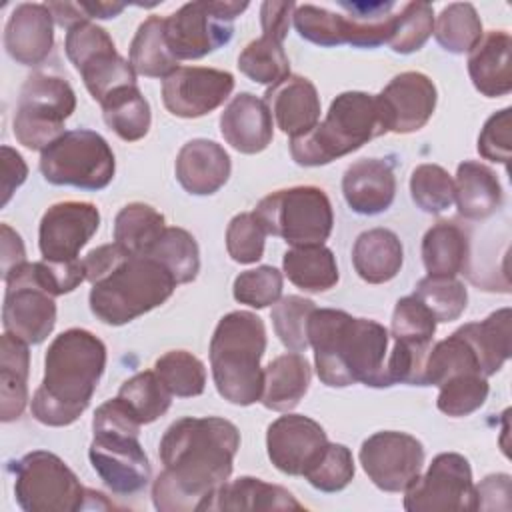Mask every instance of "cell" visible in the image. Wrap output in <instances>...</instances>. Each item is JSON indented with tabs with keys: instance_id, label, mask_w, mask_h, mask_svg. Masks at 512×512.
<instances>
[{
	"instance_id": "6da1fadb",
	"label": "cell",
	"mask_w": 512,
	"mask_h": 512,
	"mask_svg": "<svg viewBox=\"0 0 512 512\" xmlns=\"http://www.w3.org/2000/svg\"><path fill=\"white\" fill-rule=\"evenodd\" d=\"M240 448L238 428L218 416L180 418L160 440L164 470L152 484V502L160 512L204 510L216 490L228 482Z\"/></svg>"
},
{
	"instance_id": "7a4b0ae2",
	"label": "cell",
	"mask_w": 512,
	"mask_h": 512,
	"mask_svg": "<svg viewBox=\"0 0 512 512\" xmlns=\"http://www.w3.org/2000/svg\"><path fill=\"white\" fill-rule=\"evenodd\" d=\"M316 374L330 388L366 384L386 386L390 332L376 320L354 318L344 310L316 308L308 320Z\"/></svg>"
},
{
	"instance_id": "3957f363",
	"label": "cell",
	"mask_w": 512,
	"mask_h": 512,
	"mask_svg": "<svg viewBox=\"0 0 512 512\" xmlns=\"http://www.w3.org/2000/svg\"><path fill=\"white\" fill-rule=\"evenodd\" d=\"M106 368L104 342L84 328L58 334L44 356V378L30 410L46 426H68L88 408Z\"/></svg>"
},
{
	"instance_id": "277c9868",
	"label": "cell",
	"mask_w": 512,
	"mask_h": 512,
	"mask_svg": "<svg viewBox=\"0 0 512 512\" xmlns=\"http://www.w3.org/2000/svg\"><path fill=\"white\" fill-rule=\"evenodd\" d=\"M264 350L266 328L260 316L234 310L218 320L210 340V368L214 386L224 400L236 406H250L260 400Z\"/></svg>"
},
{
	"instance_id": "5b68a950",
	"label": "cell",
	"mask_w": 512,
	"mask_h": 512,
	"mask_svg": "<svg viewBox=\"0 0 512 512\" xmlns=\"http://www.w3.org/2000/svg\"><path fill=\"white\" fill-rule=\"evenodd\" d=\"M386 132L388 126L374 94L342 92L332 100L322 122L290 140V154L300 166H324Z\"/></svg>"
},
{
	"instance_id": "8992f818",
	"label": "cell",
	"mask_w": 512,
	"mask_h": 512,
	"mask_svg": "<svg viewBox=\"0 0 512 512\" xmlns=\"http://www.w3.org/2000/svg\"><path fill=\"white\" fill-rule=\"evenodd\" d=\"M176 288L172 274L150 256L128 254L110 274L92 284V314L110 326H122L164 304Z\"/></svg>"
},
{
	"instance_id": "52a82bcc",
	"label": "cell",
	"mask_w": 512,
	"mask_h": 512,
	"mask_svg": "<svg viewBox=\"0 0 512 512\" xmlns=\"http://www.w3.org/2000/svg\"><path fill=\"white\" fill-rule=\"evenodd\" d=\"M14 476V496L26 512H78L112 508L104 494L80 484L68 464L48 452L32 450L8 464Z\"/></svg>"
},
{
	"instance_id": "ba28073f",
	"label": "cell",
	"mask_w": 512,
	"mask_h": 512,
	"mask_svg": "<svg viewBox=\"0 0 512 512\" xmlns=\"http://www.w3.org/2000/svg\"><path fill=\"white\" fill-rule=\"evenodd\" d=\"M252 214L266 234L278 236L290 246L324 244L334 224L330 198L318 186L276 190L264 196Z\"/></svg>"
},
{
	"instance_id": "9c48e42d",
	"label": "cell",
	"mask_w": 512,
	"mask_h": 512,
	"mask_svg": "<svg viewBox=\"0 0 512 512\" xmlns=\"http://www.w3.org/2000/svg\"><path fill=\"white\" fill-rule=\"evenodd\" d=\"M40 172L46 182L82 190L106 188L116 172L110 144L94 130H68L40 154Z\"/></svg>"
},
{
	"instance_id": "30bf717a",
	"label": "cell",
	"mask_w": 512,
	"mask_h": 512,
	"mask_svg": "<svg viewBox=\"0 0 512 512\" xmlns=\"http://www.w3.org/2000/svg\"><path fill=\"white\" fill-rule=\"evenodd\" d=\"M76 110L72 86L54 74L26 78L14 114V136L28 150H44L64 134V122Z\"/></svg>"
},
{
	"instance_id": "8fae6325",
	"label": "cell",
	"mask_w": 512,
	"mask_h": 512,
	"mask_svg": "<svg viewBox=\"0 0 512 512\" xmlns=\"http://www.w3.org/2000/svg\"><path fill=\"white\" fill-rule=\"evenodd\" d=\"M248 2H188L164 18L168 48L176 60H198L228 44L234 18Z\"/></svg>"
},
{
	"instance_id": "7c38bea8",
	"label": "cell",
	"mask_w": 512,
	"mask_h": 512,
	"mask_svg": "<svg viewBox=\"0 0 512 512\" xmlns=\"http://www.w3.org/2000/svg\"><path fill=\"white\" fill-rule=\"evenodd\" d=\"M66 56L80 72L86 90L96 102H102L112 90L136 84V72L130 60L122 58L108 32L86 20L72 26L64 40Z\"/></svg>"
},
{
	"instance_id": "4fadbf2b",
	"label": "cell",
	"mask_w": 512,
	"mask_h": 512,
	"mask_svg": "<svg viewBox=\"0 0 512 512\" xmlns=\"http://www.w3.org/2000/svg\"><path fill=\"white\" fill-rule=\"evenodd\" d=\"M4 332L14 334L26 344L44 342L56 324L54 296L44 288L36 262H24L4 278Z\"/></svg>"
},
{
	"instance_id": "5bb4252c",
	"label": "cell",
	"mask_w": 512,
	"mask_h": 512,
	"mask_svg": "<svg viewBox=\"0 0 512 512\" xmlns=\"http://www.w3.org/2000/svg\"><path fill=\"white\" fill-rule=\"evenodd\" d=\"M408 512H470L476 510V486L470 462L458 452L434 456L424 476H418L406 490Z\"/></svg>"
},
{
	"instance_id": "9a60e30c",
	"label": "cell",
	"mask_w": 512,
	"mask_h": 512,
	"mask_svg": "<svg viewBox=\"0 0 512 512\" xmlns=\"http://www.w3.org/2000/svg\"><path fill=\"white\" fill-rule=\"evenodd\" d=\"M88 458L94 472L114 494L132 496L150 482L152 468L134 432L96 430Z\"/></svg>"
},
{
	"instance_id": "2e32d148",
	"label": "cell",
	"mask_w": 512,
	"mask_h": 512,
	"mask_svg": "<svg viewBox=\"0 0 512 512\" xmlns=\"http://www.w3.org/2000/svg\"><path fill=\"white\" fill-rule=\"evenodd\" d=\"M358 456L368 478L384 492H404L420 476L424 464L420 440L396 430L368 436Z\"/></svg>"
},
{
	"instance_id": "e0dca14e",
	"label": "cell",
	"mask_w": 512,
	"mask_h": 512,
	"mask_svg": "<svg viewBox=\"0 0 512 512\" xmlns=\"http://www.w3.org/2000/svg\"><path fill=\"white\" fill-rule=\"evenodd\" d=\"M296 32L318 46H340L352 44L358 48H376L388 44L396 14H390L378 22H360L348 14H336L314 4H302L294 8L292 14Z\"/></svg>"
},
{
	"instance_id": "ac0fdd59",
	"label": "cell",
	"mask_w": 512,
	"mask_h": 512,
	"mask_svg": "<svg viewBox=\"0 0 512 512\" xmlns=\"http://www.w3.org/2000/svg\"><path fill=\"white\" fill-rule=\"evenodd\" d=\"M234 90V76L204 66H178L162 80V102L178 118H200L222 106Z\"/></svg>"
},
{
	"instance_id": "d6986e66",
	"label": "cell",
	"mask_w": 512,
	"mask_h": 512,
	"mask_svg": "<svg viewBox=\"0 0 512 512\" xmlns=\"http://www.w3.org/2000/svg\"><path fill=\"white\" fill-rule=\"evenodd\" d=\"M100 212L90 202H58L52 204L38 228V246L42 260L70 262L78 260L80 250L96 234Z\"/></svg>"
},
{
	"instance_id": "ffe728a7",
	"label": "cell",
	"mask_w": 512,
	"mask_h": 512,
	"mask_svg": "<svg viewBox=\"0 0 512 512\" xmlns=\"http://www.w3.org/2000/svg\"><path fill=\"white\" fill-rule=\"evenodd\" d=\"M328 444L324 428L304 416L286 414L276 418L266 432V450L270 462L284 474L304 476L320 458Z\"/></svg>"
},
{
	"instance_id": "44dd1931",
	"label": "cell",
	"mask_w": 512,
	"mask_h": 512,
	"mask_svg": "<svg viewBox=\"0 0 512 512\" xmlns=\"http://www.w3.org/2000/svg\"><path fill=\"white\" fill-rule=\"evenodd\" d=\"M376 98L388 132L410 134L424 128L432 118L438 94L426 74L410 70L394 76Z\"/></svg>"
},
{
	"instance_id": "7402d4cb",
	"label": "cell",
	"mask_w": 512,
	"mask_h": 512,
	"mask_svg": "<svg viewBox=\"0 0 512 512\" xmlns=\"http://www.w3.org/2000/svg\"><path fill=\"white\" fill-rule=\"evenodd\" d=\"M4 46L22 66L44 62L54 46V18L46 4H18L6 22Z\"/></svg>"
},
{
	"instance_id": "603a6c76",
	"label": "cell",
	"mask_w": 512,
	"mask_h": 512,
	"mask_svg": "<svg viewBox=\"0 0 512 512\" xmlns=\"http://www.w3.org/2000/svg\"><path fill=\"white\" fill-rule=\"evenodd\" d=\"M264 102L274 116L278 128L290 138L304 136L320 120V96L316 86L298 74H290L282 82L270 86Z\"/></svg>"
},
{
	"instance_id": "cb8c5ba5",
	"label": "cell",
	"mask_w": 512,
	"mask_h": 512,
	"mask_svg": "<svg viewBox=\"0 0 512 512\" xmlns=\"http://www.w3.org/2000/svg\"><path fill=\"white\" fill-rule=\"evenodd\" d=\"M342 194L356 214L374 216L388 210L396 196L392 164L382 158L356 160L342 176Z\"/></svg>"
},
{
	"instance_id": "d4e9b609",
	"label": "cell",
	"mask_w": 512,
	"mask_h": 512,
	"mask_svg": "<svg viewBox=\"0 0 512 512\" xmlns=\"http://www.w3.org/2000/svg\"><path fill=\"white\" fill-rule=\"evenodd\" d=\"M176 180L194 196L218 192L230 178L232 162L228 152L214 140L194 138L176 156Z\"/></svg>"
},
{
	"instance_id": "484cf974",
	"label": "cell",
	"mask_w": 512,
	"mask_h": 512,
	"mask_svg": "<svg viewBox=\"0 0 512 512\" xmlns=\"http://www.w3.org/2000/svg\"><path fill=\"white\" fill-rule=\"evenodd\" d=\"M220 132L234 150L258 154L272 142V114L262 98L240 92L220 114Z\"/></svg>"
},
{
	"instance_id": "4316f807",
	"label": "cell",
	"mask_w": 512,
	"mask_h": 512,
	"mask_svg": "<svg viewBox=\"0 0 512 512\" xmlns=\"http://www.w3.org/2000/svg\"><path fill=\"white\" fill-rule=\"evenodd\" d=\"M510 48L512 38L506 30H490L468 52V74L482 96L498 98L512 90Z\"/></svg>"
},
{
	"instance_id": "83f0119b",
	"label": "cell",
	"mask_w": 512,
	"mask_h": 512,
	"mask_svg": "<svg viewBox=\"0 0 512 512\" xmlns=\"http://www.w3.org/2000/svg\"><path fill=\"white\" fill-rule=\"evenodd\" d=\"M312 370L300 352L276 356L264 368V388L260 402L274 412H290L308 392Z\"/></svg>"
},
{
	"instance_id": "f1b7e54d",
	"label": "cell",
	"mask_w": 512,
	"mask_h": 512,
	"mask_svg": "<svg viewBox=\"0 0 512 512\" xmlns=\"http://www.w3.org/2000/svg\"><path fill=\"white\" fill-rule=\"evenodd\" d=\"M204 510H304V506L278 484L240 476L222 484Z\"/></svg>"
},
{
	"instance_id": "f546056e",
	"label": "cell",
	"mask_w": 512,
	"mask_h": 512,
	"mask_svg": "<svg viewBox=\"0 0 512 512\" xmlns=\"http://www.w3.org/2000/svg\"><path fill=\"white\" fill-rule=\"evenodd\" d=\"M502 186L492 168L476 160L458 164L454 178V202L460 216L484 220L502 206Z\"/></svg>"
},
{
	"instance_id": "4dcf8cb0",
	"label": "cell",
	"mask_w": 512,
	"mask_h": 512,
	"mask_svg": "<svg viewBox=\"0 0 512 512\" xmlns=\"http://www.w3.org/2000/svg\"><path fill=\"white\" fill-rule=\"evenodd\" d=\"M404 262L400 238L388 228H372L362 232L352 248V264L358 276L368 284H384L392 280Z\"/></svg>"
},
{
	"instance_id": "1f68e13d",
	"label": "cell",
	"mask_w": 512,
	"mask_h": 512,
	"mask_svg": "<svg viewBox=\"0 0 512 512\" xmlns=\"http://www.w3.org/2000/svg\"><path fill=\"white\" fill-rule=\"evenodd\" d=\"M24 340L10 332L0 338V420H18L28 404L30 352Z\"/></svg>"
},
{
	"instance_id": "d6a6232c",
	"label": "cell",
	"mask_w": 512,
	"mask_h": 512,
	"mask_svg": "<svg viewBox=\"0 0 512 512\" xmlns=\"http://www.w3.org/2000/svg\"><path fill=\"white\" fill-rule=\"evenodd\" d=\"M512 312L510 308H500L480 322H468L458 328V332L468 340L478 356L480 370L488 378L496 374L512 352Z\"/></svg>"
},
{
	"instance_id": "836d02e7",
	"label": "cell",
	"mask_w": 512,
	"mask_h": 512,
	"mask_svg": "<svg viewBox=\"0 0 512 512\" xmlns=\"http://www.w3.org/2000/svg\"><path fill=\"white\" fill-rule=\"evenodd\" d=\"M470 260V240L456 222L440 220L422 238V262L428 276H456Z\"/></svg>"
},
{
	"instance_id": "e575fe53",
	"label": "cell",
	"mask_w": 512,
	"mask_h": 512,
	"mask_svg": "<svg viewBox=\"0 0 512 512\" xmlns=\"http://www.w3.org/2000/svg\"><path fill=\"white\" fill-rule=\"evenodd\" d=\"M286 278L304 292H326L338 282L334 252L324 244L292 246L282 256Z\"/></svg>"
},
{
	"instance_id": "d590c367",
	"label": "cell",
	"mask_w": 512,
	"mask_h": 512,
	"mask_svg": "<svg viewBox=\"0 0 512 512\" xmlns=\"http://www.w3.org/2000/svg\"><path fill=\"white\" fill-rule=\"evenodd\" d=\"M104 122L114 134L126 142L144 138L152 124V112L148 100L142 96L138 84L120 86L112 90L102 102Z\"/></svg>"
},
{
	"instance_id": "8d00e7d4",
	"label": "cell",
	"mask_w": 512,
	"mask_h": 512,
	"mask_svg": "<svg viewBox=\"0 0 512 512\" xmlns=\"http://www.w3.org/2000/svg\"><path fill=\"white\" fill-rule=\"evenodd\" d=\"M164 230V216L144 202L126 204L114 218V242L132 256H146Z\"/></svg>"
},
{
	"instance_id": "74e56055",
	"label": "cell",
	"mask_w": 512,
	"mask_h": 512,
	"mask_svg": "<svg viewBox=\"0 0 512 512\" xmlns=\"http://www.w3.org/2000/svg\"><path fill=\"white\" fill-rule=\"evenodd\" d=\"M130 64L136 74L148 78H166L178 68L166 42L164 18L150 16L138 26L130 42Z\"/></svg>"
},
{
	"instance_id": "f35d334b",
	"label": "cell",
	"mask_w": 512,
	"mask_h": 512,
	"mask_svg": "<svg viewBox=\"0 0 512 512\" xmlns=\"http://www.w3.org/2000/svg\"><path fill=\"white\" fill-rule=\"evenodd\" d=\"M478 372L480 362L468 340L454 330L448 338L430 346L426 362H424V386H440L452 376Z\"/></svg>"
},
{
	"instance_id": "ab89813d",
	"label": "cell",
	"mask_w": 512,
	"mask_h": 512,
	"mask_svg": "<svg viewBox=\"0 0 512 512\" xmlns=\"http://www.w3.org/2000/svg\"><path fill=\"white\" fill-rule=\"evenodd\" d=\"M146 256L160 262L172 274L176 284L192 282L200 270L198 244L184 228H166Z\"/></svg>"
},
{
	"instance_id": "60d3db41",
	"label": "cell",
	"mask_w": 512,
	"mask_h": 512,
	"mask_svg": "<svg viewBox=\"0 0 512 512\" xmlns=\"http://www.w3.org/2000/svg\"><path fill=\"white\" fill-rule=\"evenodd\" d=\"M118 398L128 406L140 424H150L164 416L172 404L170 390L162 384L154 370H144L128 378L120 390Z\"/></svg>"
},
{
	"instance_id": "b9f144b4",
	"label": "cell",
	"mask_w": 512,
	"mask_h": 512,
	"mask_svg": "<svg viewBox=\"0 0 512 512\" xmlns=\"http://www.w3.org/2000/svg\"><path fill=\"white\" fill-rule=\"evenodd\" d=\"M432 32L444 50L464 54L482 38V22L472 4L454 2L440 12Z\"/></svg>"
},
{
	"instance_id": "7bdbcfd3",
	"label": "cell",
	"mask_w": 512,
	"mask_h": 512,
	"mask_svg": "<svg viewBox=\"0 0 512 512\" xmlns=\"http://www.w3.org/2000/svg\"><path fill=\"white\" fill-rule=\"evenodd\" d=\"M238 70L256 84L274 86L290 76V60L282 42L260 36L240 52Z\"/></svg>"
},
{
	"instance_id": "ee69618b",
	"label": "cell",
	"mask_w": 512,
	"mask_h": 512,
	"mask_svg": "<svg viewBox=\"0 0 512 512\" xmlns=\"http://www.w3.org/2000/svg\"><path fill=\"white\" fill-rule=\"evenodd\" d=\"M436 318L432 312L412 294L396 302L390 322V336L394 342L416 348L430 350L436 332Z\"/></svg>"
},
{
	"instance_id": "f6af8a7d",
	"label": "cell",
	"mask_w": 512,
	"mask_h": 512,
	"mask_svg": "<svg viewBox=\"0 0 512 512\" xmlns=\"http://www.w3.org/2000/svg\"><path fill=\"white\" fill-rule=\"evenodd\" d=\"M154 372L172 396L192 398L206 388V368L200 358L186 350H170L154 362Z\"/></svg>"
},
{
	"instance_id": "bcb514c9",
	"label": "cell",
	"mask_w": 512,
	"mask_h": 512,
	"mask_svg": "<svg viewBox=\"0 0 512 512\" xmlns=\"http://www.w3.org/2000/svg\"><path fill=\"white\" fill-rule=\"evenodd\" d=\"M414 296L432 312L436 322L460 318L468 304L466 286L454 276H426L416 284Z\"/></svg>"
},
{
	"instance_id": "7dc6e473",
	"label": "cell",
	"mask_w": 512,
	"mask_h": 512,
	"mask_svg": "<svg viewBox=\"0 0 512 512\" xmlns=\"http://www.w3.org/2000/svg\"><path fill=\"white\" fill-rule=\"evenodd\" d=\"M314 310L316 304L310 298H302L296 294L284 296L272 306L270 318L274 332L288 350L304 352L310 346L308 320Z\"/></svg>"
},
{
	"instance_id": "c3c4849f",
	"label": "cell",
	"mask_w": 512,
	"mask_h": 512,
	"mask_svg": "<svg viewBox=\"0 0 512 512\" xmlns=\"http://www.w3.org/2000/svg\"><path fill=\"white\" fill-rule=\"evenodd\" d=\"M490 386L484 374L468 372L448 378L440 384L436 406L452 418H462L476 412L488 398Z\"/></svg>"
},
{
	"instance_id": "681fc988",
	"label": "cell",
	"mask_w": 512,
	"mask_h": 512,
	"mask_svg": "<svg viewBox=\"0 0 512 512\" xmlns=\"http://www.w3.org/2000/svg\"><path fill=\"white\" fill-rule=\"evenodd\" d=\"M410 196L420 210L440 214L454 204V178L438 164H420L410 176Z\"/></svg>"
},
{
	"instance_id": "f907efd6",
	"label": "cell",
	"mask_w": 512,
	"mask_h": 512,
	"mask_svg": "<svg viewBox=\"0 0 512 512\" xmlns=\"http://www.w3.org/2000/svg\"><path fill=\"white\" fill-rule=\"evenodd\" d=\"M434 30V10L428 2H408L396 14L394 32L388 40L398 54H412L420 50Z\"/></svg>"
},
{
	"instance_id": "816d5d0a",
	"label": "cell",
	"mask_w": 512,
	"mask_h": 512,
	"mask_svg": "<svg viewBox=\"0 0 512 512\" xmlns=\"http://www.w3.org/2000/svg\"><path fill=\"white\" fill-rule=\"evenodd\" d=\"M354 470L350 448L328 442L320 458L306 470L304 478L320 492H340L352 482Z\"/></svg>"
},
{
	"instance_id": "f5cc1de1",
	"label": "cell",
	"mask_w": 512,
	"mask_h": 512,
	"mask_svg": "<svg viewBox=\"0 0 512 512\" xmlns=\"http://www.w3.org/2000/svg\"><path fill=\"white\" fill-rule=\"evenodd\" d=\"M232 294L240 304L252 308H266L282 296V272L274 266H258L240 272L234 280Z\"/></svg>"
},
{
	"instance_id": "db71d44e",
	"label": "cell",
	"mask_w": 512,
	"mask_h": 512,
	"mask_svg": "<svg viewBox=\"0 0 512 512\" xmlns=\"http://www.w3.org/2000/svg\"><path fill=\"white\" fill-rule=\"evenodd\" d=\"M266 232L252 212L236 214L226 228V250L234 262L254 264L264 254Z\"/></svg>"
},
{
	"instance_id": "11a10c76",
	"label": "cell",
	"mask_w": 512,
	"mask_h": 512,
	"mask_svg": "<svg viewBox=\"0 0 512 512\" xmlns=\"http://www.w3.org/2000/svg\"><path fill=\"white\" fill-rule=\"evenodd\" d=\"M512 108H502L492 114L478 136V154L490 162L508 164L510 160V126Z\"/></svg>"
},
{
	"instance_id": "9f6ffc18",
	"label": "cell",
	"mask_w": 512,
	"mask_h": 512,
	"mask_svg": "<svg viewBox=\"0 0 512 512\" xmlns=\"http://www.w3.org/2000/svg\"><path fill=\"white\" fill-rule=\"evenodd\" d=\"M128 256V252H124L116 242L112 244H102L94 250H90L84 258H82V266L86 272V280L90 284H96L98 280H102L106 274H110L124 258Z\"/></svg>"
},
{
	"instance_id": "6f0895ef",
	"label": "cell",
	"mask_w": 512,
	"mask_h": 512,
	"mask_svg": "<svg viewBox=\"0 0 512 512\" xmlns=\"http://www.w3.org/2000/svg\"><path fill=\"white\" fill-rule=\"evenodd\" d=\"M510 508V476L490 474L476 486V510Z\"/></svg>"
},
{
	"instance_id": "680465c9",
	"label": "cell",
	"mask_w": 512,
	"mask_h": 512,
	"mask_svg": "<svg viewBox=\"0 0 512 512\" xmlns=\"http://www.w3.org/2000/svg\"><path fill=\"white\" fill-rule=\"evenodd\" d=\"M296 4L294 2H276V0H266L260 6V22H262V36L274 38L278 42H284L288 28H290V18L294 14Z\"/></svg>"
},
{
	"instance_id": "91938a15",
	"label": "cell",
	"mask_w": 512,
	"mask_h": 512,
	"mask_svg": "<svg viewBox=\"0 0 512 512\" xmlns=\"http://www.w3.org/2000/svg\"><path fill=\"white\" fill-rule=\"evenodd\" d=\"M0 164H2V178H0L2 198H0V204L6 206L8 200L12 198L14 190L24 184V180L28 176V166H26L24 158L10 146L0 148Z\"/></svg>"
},
{
	"instance_id": "94428289",
	"label": "cell",
	"mask_w": 512,
	"mask_h": 512,
	"mask_svg": "<svg viewBox=\"0 0 512 512\" xmlns=\"http://www.w3.org/2000/svg\"><path fill=\"white\" fill-rule=\"evenodd\" d=\"M0 250H2V278H6L10 270L26 262L24 242L20 234L14 232L8 224H0Z\"/></svg>"
},
{
	"instance_id": "6125c7cd",
	"label": "cell",
	"mask_w": 512,
	"mask_h": 512,
	"mask_svg": "<svg viewBox=\"0 0 512 512\" xmlns=\"http://www.w3.org/2000/svg\"><path fill=\"white\" fill-rule=\"evenodd\" d=\"M46 8L50 10L54 22L68 30L80 22L90 20L88 14L82 10L80 2H46Z\"/></svg>"
},
{
	"instance_id": "be15d7a7",
	"label": "cell",
	"mask_w": 512,
	"mask_h": 512,
	"mask_svg": "<svg viewBox=\"0 0 512 512\" xmlns=\"http://www.w3.org/2000/svg\"><path fill=\"white\" fill-rule=\"evenodd\" d=\"M80 6L88 14V18H100V20L116 18L126 8L124 2H80Z\"/></svg>"
}]
</instances>
